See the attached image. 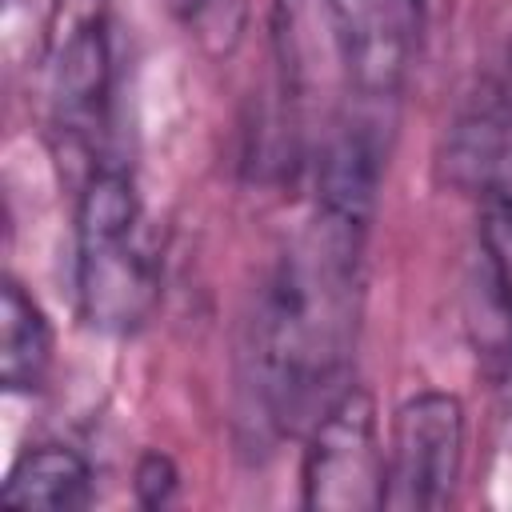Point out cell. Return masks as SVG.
I'll return each mask as SVG.
<instances>
[{"label": "cell", "mask_w": 512, "mask_h": 512, "mask_svg": "<svg viewBox=\"0 0 512 512\" xmlns=\"http://www.w3.org/2000/svg\"><path fill=\"white\" fill-rule=\"evenodd\" d=\"M368 232L372 212L312 200L308 220L256 296L244 344V396L252 420L272 436L308 432L348 388Z\"/></svg>", "instance_id": "obj_1"}, {"label": "cell", "mask_w": 512, "mask_h": 512, "mask_svg": "<svg viewBox=\"0 0 512 512\" xmlns=\"http://www.w3.org/2000/svg\"><path fill=\"white\" fill-rule=\"evenodd\" d=\"M76 308L104 336H132L160 300V260L136 180L116 164H96L76 200Z\"/></svg>", "instance_id": "obj_2"}, {"label": "cell", "mask_w": 512, "mask_h": 512, "mask_svg": "<svg viewBox=\"0 0 512 512\" xmlns=\"http://www.w3.org/2000/svg\"><path fill=\"white\" fill-rule=\"evenodd\" d=\"M112 28L108 0H56L44 32V104L60 152L100 164L112 116Z\"/></svg>", "instance_id": "obj_3"}, {"label": "cell", "mask_w": 512, "mask_h": 512, "mask_svg": "<svg viewBox=\"0 0 512 512\" xmlns=\"http://www.w3.org/2000/svg\"><path fill=\"white\" fill-rule=\"evenodd\" d=\"M300 496L312 512H376L384 508V448L376 404L348 384L308 428L300 464Z\"/></svg>", "instance_id": "obj_4"}, {"label": "cell", "mask_w": 512, "mask_h": 512, "mask_svg": "<svg viewBox=\"0 0 512 512\" xmlns=\"http://www.w3.org/2000/svg\"><path fill=\"white\" fill-rule=\"evenodd\" d=\"M464 404L452 392H412L388 432L384 448V508L432 512L444 508L464 472Z\"/></svg>", "instance_id": "obj_5"}, {"label": "cell", "mask_w": 512, "mask_h": 512, "mask_svg": "<svg viewBox=\"0 0 512 512\" xmlns=\"http://www.w3.org/2000/svg\"><path fill=\"white\" fill-rule=\"evenodd\" d=\"M0 500L36 512H76L92 500V468L76 448L36 444L16 456L0 484Z\"/></svg>", "instance_id": "obj_6"}, {"label": "cell", "mask_w": 512, "mask_h": 512, "mask_svg": "<svg viewBox=\"0 0 512 512\" xmlns=\"http://www.w3.org/2000/svg\"><path fill=\"white\" fill-rule=\"evenodd\" d=\"M52 368V324L20 280L0 288V380L8 392H36Z\"/></svg>", "instance_id": "obj_7"}, {"label": "cell", "mask_w": 512, "mask_h": 512, "mask_svg": "<svg viewBox=\"0 0 512 512\" xmlns=\"http://www.w3.org/2000/svg\"><path fill=\"white\" fill-rule=\"evenodd\" d=\"M484 172H488V212H484L480 244H488L512 268V108L496 124Z\"/></svg>", "instance_id": "obj_8"}, {"label": "cell", "mask_w": 512, "mask_h": 512, "mask_svg": "<svg viewBox=\"0 0 512 512\" xmlns=\"http://www.w3.org/2000/svg\"><path fill=\"white\" fill-rule=\"evenodd\" d=\"M164 4L208 52H232L240 44L248 0H164Z\"/></svg>", "instance_id": "obj_9"}, {"label": "cell", "mask_w": 512, "mask_h": 512, "mask_svg": "<svg viewBox=\"0 0 512 512\" xmlns=\"http://www.w3.org/2000/svg\"><path fill=\"white\" fill-rule=\"evenodd\" d=\"M132 488H136V500L144 508H164L176 500V488H180V472L172 464V456L164 452H144L136 460V476H132Z\"/></svg>", "instance_id": "obj_10"}]
</instances>
